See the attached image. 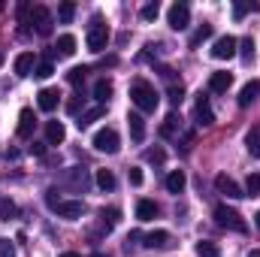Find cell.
<instances>
[{
	"label": "cell",
	"instance_id": "6da1fadb",
	"mask_svg": "<svg viewBox=\"0 0 260 257\" xmlns=\"http://www.w3.org/2000/svg\"><path fill=\"white\" fill-rule=\"evenodd\" d=\"M130 100H133V103H136V109H142V112H154V109H157V103H160L157 91H154L145 79H136V82L130 85Z\"/></svg>",
	"mask_w": 260,
	"mask_h": 257
},
{
	"label": "cell",
	"instance_id": "7a4b0ae2",
	"mask_svg": "<svg viewBox=\"0 0 260 257\" xmlns=\"http://www.w3.org/2000/svg\"><path fill=\"white\" fill-rule=\"evenodd\" d=\"M215 221H218L224 230H233V233H245V230H248L245 218H242L236 209H230L227 203H218V206H215Z\"/></svg>",
	"mask_w": 260,
	"mask_h": 257
},
{
	"label": "cell",
	"instance_id": "3957f363",
	"mask_svg": "<svg viewBox=\"0 0 260 257\" xmlns=\"http://www.w3.org/2000/svg\"><path fill=\"white\" fill-rule=\"evenodd\" d=\"M85 43H88V52H103L106 46H109V27L103 24V18L100 15H94V21H91V27H88V37H85Z\"/></svg>",
	"mask_w": 260,
	"mask_h": 257
},
{
	"label": "cell",
	"instance_id": "277c9868",
	"mask_svg": "<svg viewBox=\"0 0 260 257\" xmlns=\"http://www.w3.org/2000/svg\"><path fill=\"white\" fill-rule=\"evenodd\" d=\"M30 24L37 27L40 37H52V30H55V18H52V12L46 6H34L30 9Z\"/></svg>",
	"mask_w": 260,
	"mask_h": 257
},
{
	"label": "cell",
	"instance_id": "5b68a950",
	"mask_svg": "<svg viewBox=\"0 0 260 257\" xmlns=\"http://www.w3.org/2000/svg\"><path fill=\"white\" fill-rule=\"evenodd\" d=\"M94 148L97 151H106V154H115L121 148V139H118V133L112 127H103V130L94 133Z\"/></svg>",
	"mask_w": 260,
	"mask_h": 257
},
{
	"label": "cell",
	"instance_id": "8992f818",
	"mask_svg": "<svg viewBox=\"0 0 260 257\" xmlns=\"http://www.w3.org/2000/svg\"><path fill=\"white\" fill-rule=\"evenodd\" d=\"M167 21H170L173 30H185L191 24V6L188 3H173L170 12H167Z\"/></svg>",
	"mask_w": 260,
	"mask_h": 257
},
{
	"label": "cell",
	"instance_id": "52a82bcc",
	"mask_svg": "<svg viewBox=\"0 0 260 257\" xmlns=\"http://www.w3.org/2000/svg\"><path fill=\"white\" fill-rule=\"evenodd\" d=\"M236 49H239L236 37H218L215 46H212V58L215 61H230V58H236Z\"/></svg>",
	"mask_w": 260,
	"mask_h": 257
},
{
	"label": "cell",
	"instance_id": "ba28073f",
	"mask_svg": "<svg viewBox=\"0 0 260 257\" xmlns=\"http://www.w3.org/2000/svg\"><path fill=\"white\" fill-rule=\"evenodd\" d=\"M194 118L200 127H209V124H215V112H212V106H209V97L200 91L197 94V109H194Z\"/></svg>",
	"mask_w": 260,
	"mask_h": 257
},
{
	"label": "cell",
	"instance_id": "9c48e42d",
	"mask_svg": "<svg viewBox=\"0 0 260 257\" xmlns=\"http://www.w3.org/2000/svg\"><path fill=\"white\" fill-rule=\"evenodd\" d=\"M55 212H58V218L79 221V218H82V212H85V203H82V200H61V203L55 206Z\"/></svg>",
	"mask_w": 260,
	"mask_h": 257
},
{
	"label": "cell",
	"instance_id": "30bf717a",
	"mask_svg": "<svg viewBox=\"0 0 260 257\" xmlns=\"http://www.w3.org/2000/svg\"><path fill=\"white\" fill-rule=\"evenodd\" d=\"M215 188H218V194H224V197H230V200H239V197H245V191L230 179V176H215Z\"/></svg>",
	"mask_w": 260,
	"mask_h": 257
},
{
	"label": "cell",
	"instance_id": "8fae6325",
	"mask_svg": "<svg viewBox=\"0 0 260 257\" xmlns=\"http://www.w3.org/2000/svg\"><path fill=\"white\" fill-rule=\"evenodd\" d=\"M34 124H37L34 109H21V112H18V127H15L18 139H30V136H34Z\"/></svg>",
	"mask_w": 260,
	"mask_h": 257
},
{
	"label": "cell",
	"instance_id": "7c38bea8",
	"mask_svg": "<svg viewBox=\"0 0 260 257\" xmlns=\"http://www.w3.org/2000/svg\"><path fill=\"white\" fill-rule=\"evenodd\" d=\"M58 100H61V94H58L55 88H43V91L37 94V106H40L43 112H55V109H58Z\"/></svg>",
	"mask_w": 260,
	"mask_h": 257
},
{
	"label": "cell",
	"instance_id": "4fadbf2b",
	"mask_svg": "<svg viewBox=\"0 0 260 257\" xmlns=\"http://www.w3.org/2000/svg\"><path fill=\"white\" fill-rule=\"evenodd\" d=\"M34 70H37V58H34V52H21L18 58H15V76H34Z\"/></svg>",
	"mask_w": 260,
	"mask_h": 257
},
{
	"label": "cell",
	"instance_id": "5bb4252c",
	"mask_svg": "<svg viewBox=\"0 0 260 257\" xmlns=\"http://www.w3.org/2000/svg\"><path fill=\"white\" fill-rule=\"evenodd\" d=\"M164 185H167V191L170 194H182L185 191V185H188V176H185L182 170H173V173H167Z\"/></svg>",
	"mask_w": 260,
	"mask_h": 257
},
{
	"label": "cell",
	"instance_id": "9a60e30c",
	"mask_svg": "<svg viewBox=\"0 0 260 257\" xmlns=\"http://www.w3.org/2000/svg\"><path fill=\"white\" fill-rule=\"evenodd\" d=\"M103 115H106V109H103V106L97 103V106H91V109H85V112L79 115V121H76V124H79V130H85V127H91L94 121H100Z\"/></svg>",
	"mask_w": 260,
	"mask_h": 257
},
{
	"label": "cell",
	"instance_id": "2e32d148",
	"mask_svg": "<svg viewBox=\"0 0 260 257\" xmlns=\"http://www.w3.org/2000/svg\"><path fill=\"white\" fill-rule=\"evenodd\" d=\"M127 127H130V139L133 142H142L145 139V121H142L139 112H130L127 115Z\"/></svg>",
	"mask_w": 260,
	"mask_h": 257
},
{
	"label": "cell",
	"instance_id": "e0dca14e",
	"mask_svg": "<svg viewBox=\"0 0 260 257\" xmlns=\"http://www.w3.org/2000/svg\"><path fill=\"white\" fill-rule=\"evenodd\" d=\"M67 136V127L61 121H46V142L49 145H61Z\"/></svg>",
	"mask_w": 260,
	"mask_h": 257
},
{
	"label": "cell",
	"instance_id": "ac0fdd59",
	"mask_svg": "<svg viewBox=\"0 0 260 257\" xmlns=\"http://www.w3.org/2000/svg\"><path fill=\"white\" fill-rule=\"evenodd\" d=\"M230 85H233L230 73H212V79H209V91H215V94H227Z\"/></svg>",
	"mask_w": 260,
	"mask_h": 257
},
{
	"label": "cell",
	"instance_id": "d6986e66",
	"mask_svg": "<svg viewBox=\"0 0 260 257\" xmlns=\"http://www.w3.org/2000/svg\"><path fill=\"white\" fill-rule=\"evenodd\" d=\"M257 94H260V82H257V79H251V82L239 91V106H242V109H245V106H251V103L257 100Z\"/></svg>",
	"mask_w": 260,
	"mask_h": 257
},
{
	"label": "cell",
	"instance_id": "ffe728a7",
	"mask_svg": "<svg viewBox=\"0 0 260 257\" xmlns=\"http://www.w3.org/2000/svg\"><path fill=\"white\" fill-rule=\"evenodd\" d=\"M136 218L139 221H154L157 218V203L154 200H139L136 203Z\"/></svg>",
	"mask_w": 260,
	"mask_h": 257
},
{
	"label": "cell",
	"instance_id": "44dd1931",
	"mask_svg": "<svg viewBox=\"0 0 260 257\" xmlns=\"http://www.w3.org/2000/svg\"><path fill=\"white\" fill-rule=\"evenodd\" d=\"M55 52H58L61 58L76 55V37H73V34H61V37H58V46H55Z\"/></svg>",
	"mask_w": 260,
	"mask_h": 257
},
{
	"label": "cell",
	"instance_id": "7402d4cb",
	"mask_svg": "<svg viewBox=\"0 0 260 257\" xmlns=\"http://www.w3.org/2000/svg\"><path fill=\"white\" fill-rule=\"evenodd\" d=\"M167 245H170V233H167V230H154V233L145 236V248H157V251H160V248H167Z\"/></svg>",
	"mask_w": 260,
	"mask_h": 257
},
{
	"label": "cell",
	"instance_id": "603a6c76",
	"mask_svg": "<svg viewBox=\"0 0 260 257\" xmlns=\"http://www.w3.org/2000/svg\"><path fill=\"white\" fill-rule=\"evenodd\" d=\"M109 97H112V82H109V79H100V82L94 85V100H97V103L103 106V103H106Z\"/></svg>",
	"mask_w": 260,
	"mask_h": 257
},
{
	"label": "cell",
	"instance_id": "cb8c5ba5",
	"mask_svg": "<svg viewBox=\"0 0 260 257\" xmlns=\"http://www.w3.org/2000/svg\"><path fill=\"white\" fill-rule=\"evenodd\" d=\"M245 148L251 157H260V127H251L245 133Z\"/></svg>",
	"mask_w": 260,
	"mask_h": 257
},
{
	"label": "cell",
	"instance_id": "d4e9b609",
	"mask_svg": "<svg viewBox=\"0 0 260 257\" xmlns=\"http://www.w3.org/2000/svg\"><path fill=\"white\" fill-rule=\"evenodd\" d=\"M97 185L103 191H115V173L112 170H97Z\"/></svg>",
	"mask_w": 260,
	"mask_h": 257
},
{
	"label": "cell",
	"instance_id": "484cf974",
	"mask_svg": "<svg viewBox=\"0 0 260 257\" xmlns=\"http://www.w3.org/2000/svg\"><path fill=\"white\" fill-rule=\"evenodd\" d=\"M118 218H121L118 209H100V224H103L106 230H112V227L118 224Z\"/></svg>",
	"mask_w": 260,
	"mask_h": 257
},
{
	"label": "cell",
	"instance_id": "4316f807",
	"mask_svg": "<svg viewBox=\"0 0 260 257\" xmlns=\"http://www.w3.org/2000/svg\"><path fill=\"white\" fill-rule=\"evenodd\" d=\"M197 257H221V248L215 242L203 239V242H197Z\"/></svg>",
	"mask_w": 260,
	"mask_h": 257
},
{
	"label": "cell",
	"instance_id": "83f0119b",
	"mask_svg": "<svg viewBox=\"0 0 260 257\" xmlns=\"http://www.w3.org/2000/svg\"><path fill=\"white\" fill-rule=\"evenodd\" d=\"M209 37H212V24H200V27L194 30V37H191V43H188V46L197 49V46H200V43H206Z\"/></svg>",
	"mask_w": 260,
	"mask_h": 257
},
{
	"label": "cell",
	"instance_id": "f1b7e54d",
	"mask_svg": "<svg viewBox=\"0 0 260 257\" xmlns=\"http://www.w3.org/2000/svg\"><path fill=\"white\" fill-rule=\"evenodd\" d=\"M176 130H179V115H176V112H170V115L164 118V124H160V136L167 139V136H173Z\"/></svg>",
	"mask_w": 260,
	"mask_h": 257
},
{
	"label": "cell",
	"instance_id": "f546056e",
	"mask_svg": "<svg viewBox=\"0 0 260 257\" xmlns=\"http://www.w3.org/2000/svg\"><path fill=\"white\" fill-rule=\"evenodd\" d=\"M167 100H170V103H173V106H179V103H182V100H185V88H182V82H179V85H176V82H173V85H170V88H167Z\"/></svg>",
	"mask_w": 260,
	"mask_h": 257
},
{
	"label": "cell",
	"instance_id": "4dcf8cb0",
	"mask_svg": "<svg viewBox=\"0 0 260 257\" xmlns=\"http://www.w3.org/2000/svg\"><path fill=\"white\" fill-rule=\"evenodd\" d=\"M245 12H260V3H233V18H245Z\"/></svg>",
	"mask_w": 260,
	"mask_h": 257
},
{
	"label": "cell",
	"instance_id": "1f68e13d",
	"mask_svg": "<svg viewBox=\"0 0 260 257\" xmlns=\"http://www.w3.org/2000/svg\"><path fill=\"white\" fill-rule=\"evenodd\" d=\"M157 15H160V6H157V0H154V3H145V6L139 9V18H142V21H154Z\"/></svg>",
	"mask_w": 260,
	"mask_h": 257
},
{
	"label": "cell",
	"instance_id": "d6a6232c",
	"mask_svg": "<svg viewBox=\"0 0 260 257\" xmlns=\"http://www.w3.org/2000/svg\"><path fill=\"white\" fill-rule=\"evenodd\" d=\"M15 215H18L15 203H12V200H0V221H12Z\"/></svg>",
	"mask_w": 260,
	"mask_h": 257
},
{
	"label": "cell",
	"instance_id": "836d02e7",
	"mask_svg": "<svg viewBox=\"0 0 260 257\" xmlns=\"http://www.w3.org/2000/svg\"><path fill=\"white\" fill-rule=\"evenodd\" d=\"M58 18H61L64 24H70V21L76 18V3H70V0H67V3H61V6H58Z\"/></svg>",
	"mask_w": 260,
	"mask_h": 257
},
{
	"label": "cell",
	"instance_id": "e575fe53",
	"mask_svg": "<svg viewBox=\"0 0 260 257\" xmlns=\"http://www.w3.org/2000/svg\"><path fill=\"white\" fill-rule=\"evenodd\" d=\"M85 73H88V67H73V70H70V73H67V82H70V85H76V88H79V85H82V82H85Z\"/></svg>",
	"mask_w": 260,
	"mask_h": 257
},
{
	"label": "cell",
	"instance_id": "d590c367",
	"mask_svg": "<svg viewBox=\"0 0 260 257\" xmlns=\"http://www.w3.org/2000/svg\"><path fill=\"white\" fill-rule=\"evenodd\" d=\"M245 197H260V176H248L245 179Z\"/></svg>",
	"mask_w": 260,
	"mask_h": 257
},
{
	"label": "cell",
	"instance_id": "8d00e7d4",
	"mask_svg": "<svg viewBox=\"0 0 260 257\" xmlns=\"http://www.w3.org/2000/svg\"><path fill=\"white\" fill-rule=\"evenodd\" d=\"M239 49H242V52H239V55H242V61L248 64V61L254 58V40H251V37H245V40L239 43Z\"/></svg>",
	"mask_w": 260,
	"mask_h": 257
},
{
	"label": "cell",
	"instance_id": "74e56055",
	"mask_svg": "<svg viewBox=\"0 0 260 257\" xmlns=\"http://www.w3.org/2000/svg\"><path fill=\"white\" fill-rule=\"evenodd\" d=\"M52 73H55V64H52V61H40L37 70H34V76H37V79H49Z\"/></svg>",
	"mask_w": 260,
	"mask_h": 257
},
{
	"label": "cell",
	"instance_id": "f35d334b",
	"mask_svg": "<svg viewBox=\"0 0 260 257\" xmlns=\"http://www.w3.org/2000/svg\"><path fill=\"white\" fill-rule=\"evenodd\" d=\"M70 182H73L76 188H85V185H88V176H85V170H79V167H76V170H70Z\"/></svg>",
	"mask_w": 260,
	"mask_h": 257
},
{
	"label": "cell",
	"instance_id": "ab89813d",
	"mask_svg": "<svg viewBox=\"0 0 260 257\" xmlns=\"http://www.w3.org/2000/svg\"><path fill=\"white\" fill-rule=\"evenodd\" d=\"M127 179H130V185H133V188H139V185L145 182V176H142V170H139V167H130V170H127Z\"/></svg>",
	"mask_w": 260,
	"mask_h": 257
},
{
	"label": "cell",
	"instance_id": "60d3db41",
	"mask_svg": "<svg viewBox=\"0 0 260 257\" xmlns=\"http://www.w3.org/2000/svg\"><path fill=\"white\" fill-rule=\"evenodd\" d=\"M82 106H85V100H82L79 94H76L73 100H67V112H70V115H79V109H82Z\"/></svg>",
	"mask_w": 260,
	"mask_h": 257
},
{
	"label": "cell",
	"instance_id": "b9f144b4",
	"mask_svg": "<svg viewBox=\"0 0 260 257\" xmlns=\"http://www.w3.org/2000/svg\"><path fill=\"white\" fill-rule=\"evenodd\" d=\"M164 157H167L164 148H151V151H145V160H148V164H164Z\"/></svg>",
	"mask_w": 260,
	"mask_h": 257
},
{
	"label": "cell",
	"instance_id": "7bdbcfd3",
	"mask_svg": "<svg viewBox=\"0 0 260 257\" xmlns=\"http://www.w3.org/2000/svg\"><path fill=\"white\" fill-rule=\"evenodd\" d=\"M0 257H15V245L9 239H0Z\"/></svg>",
	"mask_w": 260,
	"mask_h": 257
},
{
	"label": "cell",
	"instance_id": "ee69618b",
	"mask_svg": "<svg viewBox=\"0 0 260 257\" xmlns=\"http://www.w3.org/2000/svg\"><path fill=\"white\" fill-rule=\"evenodd\" d=\"M139 239H142V236H139V230H133V233H130L127 236V242H124V251H136V242H139Z\"/></svg>",
	"mask_w": 260,
	"mask_h": 257
},
{
	"label": "cell",
	"instance_id": "f6af8a7d",
	"mask_svg": "<svg viewBox=\"0 0 260 257\" xmlns=\"http://www.w3.org/2000/svg\"><path fill=\"white\" fill-rule=\"evenodd\" d=\"M55 188H52V191H46V203H49V206H52V209H55V206H58V203H61V200H58V197H55Z\"/></svg>",
	"mask_w": 260,
	"mask_h": 257
},
{
	"label": "cell",
	"instance_id": "bcb514c9",
	"mask_svg": "<svg viewBox=\"0 0 260 257\" xmlns=\"http://www.w3.org/2000/svg\"><path fill=\"white\" fill-rule=\"evenodd\" d=\"M30 151H34V154H46V145H43V142H34Z\"/></svg>",
	"mask_w": 260,
	"mask_h": 257
},
{
	"label": "cell",
	"instance_id": "7dc6e473",
	"mask_svg": "<svg viewBox=\"0 0 260 257\" xmlns=\"http://www.w3.org/2000/svg\"><path fill=\"white\" fill-rule=\"evenodd\" d=\"M254 221H257V230H260V212H257V215H254Z\"/></svg>",
	"mask_w": 260,
	"mask_h": 257
},
{
	"label": "cell",
	"instance_id": "c3c4849f",
	"mask_svg": "<svg viewBox=\"0 0 260 257\" xmlns=\"http://www.w3.org/2000/svg\"><path fill=\"white\" fill-rule=\"evenodd\" d=\"M61 257H79V254H73V251H67V254H61Z\"/></svg>",
	"mask_w": 260,
	"mask_h": 257
},
{
	"label": "cell",
	"instance_id": "681fc988",
	"mask_svg": "<svg viewBox=\"0 0 260 257\" xmlns=\"http://www.w3.org/2000/svg\"><path fill=\"white\" fill-rule=\"evenodd\" d=\"M248 257H260V251H251V254H248Z\"/></svg>",
	"mask_w": 260,
	"mask_h": 257
},
{
	"label": "cell",
	"instance_id": "f907efd6",
	"mask_svg": "<svg viewBox=\"0 0 260 257\" xmlns=\"http://www.w3.org/2000/svg\"><path fill=\"white\" fill-rule=\"evenodd\" d=\"M0 64H3V52H0Z\"/></svg>",
	"mask_w": 260,
	"mask_h": 257
}]
</instances>
